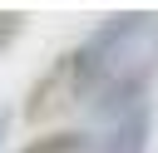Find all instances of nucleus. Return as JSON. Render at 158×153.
I'll use <instances>...</instances> for the list:
<instances>
[{"mask_svg":"<svg viewBox=\"0 0 158 153\" xmlns=\"http://www.w3.org/2000/svg\"><path fill=\"white\" fill-rule=\"evenodd\" d=\"M0 138H5V109H0Z\"/></svg>","mask_w":158,"mask_h":153,"instance_id":"20e7f679","label":"nucleus"},{"mask_svg":"<svg viewBox=\"0 0 158 153\" xmlns=\"http://www.w3.org/2000/svg\"><path fill=\"white\" fill-rule=\"evenodd\" d=\"M69 104H79V74H74V54L64 49V54L49 64V74L35 79V89H30V99H25V118H30V123L54 118V114H64Z\"/></svg>","mask_w":158,"mask_h":153,"instance_id":"f257e3e1","label":"nucleus"},{"mask_svg":"<svg viewBox=\"0 0 158 153\" xmlns=\"http://www.w3.org/2000/svg\"><path fill=\"white\" fill-rule=\"evenodd\" d=\"M20 30H25V15H20V10H0V54L15 44Z\"/></svg>","mask_w":158,"mask_h":153,"instance_id":"7ed1b4c3","label":"nucleus"},{"mask_svg":"<svg viewBox=\"0 0 158 153\" xmlns=\"http://www.w3.org/2000/svg\"><path fill=\"white\" fill-rule=\"evenodd\" d=\"M84 148H89L84 133H40V138H30L20 153H84Z\"/></svg>","mask_w":158,"mask_h":153,"instance_id":"f03ea898","label":"nucleus"}]
</instances>
